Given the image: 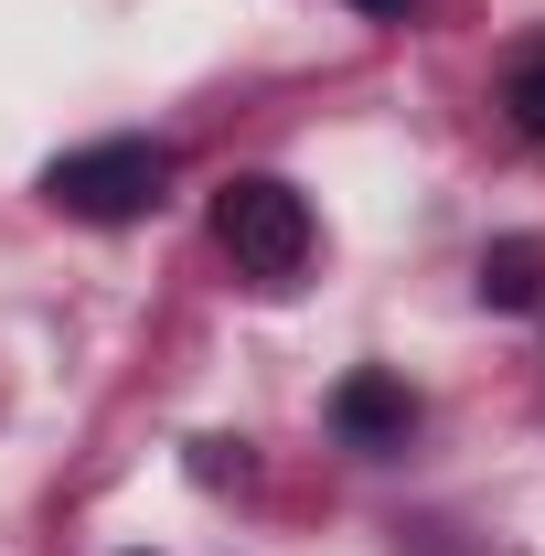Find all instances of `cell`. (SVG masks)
I'll return each mask as SVG.
<instances>
[{
  "label": "cell",
  "mask_w": 545,
  "mask_h": 556,
  "mask_svg": "<svg viewBox=\"0 0 545 556\" xmlns=\"http://www.w3.org/2000/svg\"><path fill=\"white\" fill-rule=\"evenodd\" d=\"M353 11H364V22H407L417 0H353Z\"/></svg>",
  "instance_id": "6"
},
{
  "label": "cell",
  "mask_w": 545,
  "mask_h": 556,
  "mask_svg": "<svg viewBox=\"0 0 545 556\" xmlns=\"http://www.w3.org/2000/svg\"><path fill=\"white\" fill-rule=\"evenodd\" d=\"M172 193V150L161 139H86V150H54L43 161V204L75 214V225H139Z\"/></svg>",
  "instance_id": "1"
},
{
  "label": "cell",
  "mask_w": 545,
  "mask_h": 556,
  "mask_svg": "<svg viewBox=\"0 0 545 556\" xmlns=\"http://www.w3.org/2000/svg\"><path fill=\"white\" fill-rule=\"evenodd\" d=\"M481 300H492V311H535V300H545V247H535V236L481 247Z\"/></svg>",
  "instance_id": "4"
},
{
  "label": "cell",
  "mask_w": 545,
  "mask_h": 556,
  "mask_svg": "<svg viewBox=\"0 0 545 556\" xmlns=\"http://www.w3.org/2000/svg\"><path fill=\"white\" fill-rule=\"evenodd\" d=\"M332 428H342V450H407L417 386H407V375H385V364H353V375L332 386Z\"/></svg>",
  "instance_id": "3"
},
{
  "label": "cell",
  "mask_w": 545,
  "mask_h": 556,
  "mask_svg": "<svg viewBox=\"0 0 545 556\" xmlns=\"http://www.w3.org/2000/svg\"><path fill=\"white\" fill-rule=\"evenodd\" d=\"M214 247L246 278H300V257H310V204H300V182L236 172V182L214 193Z\"/></svg>",
  "instance_id": "2"
},
{
  "label": "cell",
  "mask_w": 545,
  "mask_h": 556,
  "mask_svg": "<svg viewBox=\"0 0 545 556\" xmlns=\"http://www.w3.org/2000/svg\"><path fill=\"white\" fill-rule=\"evenodd\" d=\"M503 118L524 139H545V43H524V54L503 65Z\"/></svg>",
  "instance_id": "5"
}]
</instances>
